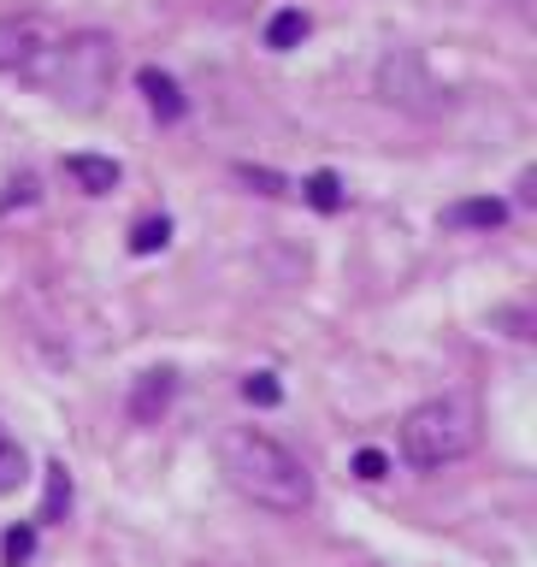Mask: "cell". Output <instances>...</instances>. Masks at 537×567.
I'll return each instance as SVG.
<instances>
[{
  "label": "cell",
  "instance_id": "e0dca14e",
  "mask_svg": "<svg viewBox=\"0 0 537 567\" xmlns=\"http://www.w3.org/2000/svg\"><path fill=\"white\" fill-rule=\"evenodd\" d=\"M354 473H361V478H366V485H379V478L390 473V461H384L379 450H361V455H354Z\"/></svg>",
  "mask_w": 537,
  "mask_h": 567
},
{
  "label": "cell",
  "instance_id": "6da1fadb",
  "mask_svg": "<svg viewBox=\"0 0 537 567\" xmlns=\"http://www.w3.org/2000/svg\"><path fill=\"white\" fill-rule=\"evenodd\" d=\"M219 473L225 485L266 514H301L313 503V473L301 467L290 443H278L260 425H230L219 432Z\"/></svg>",
  "mask_w": 537,
  "mask_h": 567
},
{
  "label": "cell",
  "instance_id": "d6986e66",
  "mask_svg": "<svg viewBox=\"0 0 537 567\" xmlns=\"http://www.w3.org/2000/svg\"><path fill=\"white\" fill-rule=\"evenodd\" d=\"M520 207H537V172H520Z\"/></svg>",
  "mask_w": 537,
  "mask_h": 567
},
{
  "label": "cell",
  "instance_id": "4fadbf2b",
  "mask_svg": "<svg viewBox=\"0 0 537 567\" xmlns=\"http://www.w3.org/2000/svg\"><path fill=\"white\" fill-rule=\"evenodd\" d=\"M301 195H308V207L337 213V207H343V177H337V172H313L308 184H301Z\"/></svg>",
  "mask_w": 537,
  "mask_h": 567
},
{
  "label": "cell",
  "instance_id": "ba28073f",
  "mask_svg": "<svg viewBox=\"0 0 537 567\" xmlns=\"http://www.w3.org/2000/svg\"><path fill=\"white\" fill-rule=\"evenodd\" d=\"M503 219H508V202H496V195H473V202H455L443 213V225L455 230H496Z\"/></svg>",
  "mask_w": 537,
  "mask_h": 567
},
{
  "label": "cell",
  "instance_id": "5bb4252c",
  "mask_svg": "<svg viewBox=\"0 0 537 567\" xmlns=\"http://www.w3.org/2000/svg\"><path fill=\"white\" fill-rule=\"evenodd\" d=\"M30 556H35V526L30 520L7 526V538H0V561H7V567H30Z\"/></svg>",
  "mask_w": 537,
  "mask_h": 567
},
{
  "label": "cell",
  "instance_id": "2e32d148",
  "mask_svg": "<svg viewBox=\"0 0 537 567\" xmlns=\"http://www.w3.org/2000/svg\"><path fill=\"white\" fill-rule=\"evenodd\" d=\"M35 202V177L24 172V177H12V184H7V195H0V213H7V207H30Z\"/></svg>",
  "mask_w": 537,
  "mask_h": 567
},
{
  "label": "cell",
  "instance_id": "7a4b0ae2",
  "mask_svg": "<svg viewBox=\"0 0 537 567\" xmlns=\"http://www.w3.org/2000/svg\"><path fill=\"white\" fill-rule=\"evenodd\" d=\"M24 71L48 89L53 101L78 106V113H95L101 95L113 89L118 42H113L106 30H78V35H65V42H53L48 53H35Z\"/></svg>",
  "mask_w": 537,
  "mask_h": 567
},
{
  "label": "cell",
  "instance_id": "8992f818",
  "mask_svg": "<svg viewBox=\"0 0 537 567\" xmlns=\"http://www.w3.org/2000/svg\"><path fill=\"white\" fill-rule=\"evenodd\" d=\"M136 89H142V95H148V106H154V113L159 118H166V124H177V118H184V89H177V78H172V71H159V65H142L136 71Z\"/></svg>",
  "mask_w": 537,
  "mask_h": 567
},
{
  "label": "cell",
  "instance_id": "7c38bea8",
  "mask_svg": "<svg viewBox=\"0 0 537 567\" xmlns=\"http://www.w3.org/2000/svg\"><path fill=\"white\" fill-rule=\"evenodd\" d=\"M30 478V467H24V450H18V437L0 425V496H12L18 485Z\"/></svg>",
  "mask_w": 537,
  "mask_h": 567
},
{
  "label": "cell",
  "instance_id": "30bf717a",
  "mask_svg": "<svg viewBox=\"0 0 537 567\" xmlns=\"http://www.w3.org/2000/svg\"><path fill=\"white\" fill-rule=\"evenodd\" d=\"M71 514V473H65V461H48V496H42V514L35 520L53 526V520H65Z\"/></svg>",
  "mask_w": 537,
  "mask_h": 567
},
{
  "label": "cell",
  "instance_id": "5b68a950",
  "mask_svg": "<svg viewBox=\"0 0 537 567\" xmlns=\"http://www.w3.org/2000/svg\"><path fill=\"white\" fill-rule=\"evenodd\" d=\"M42 53V24L35 18H0V71H24Z\"/></svg>",
  "mask_w": 537,
  "mask_h": 567
},
{
  "label": "cell",
  "instance_id": "9a60e30c",
  "mask_svg": "<svg viewBox=\"0 0 537 567\" xmlns=\"http://www.w3.org/2000/svg\"><path fill=\"white\" fill-rule=\"evenodd\" d=\"M242 396L255 402V408H278V402H283L278 372H248V379H242Z\"/></svg>",
  "mask_w": 537,
  "mask_h": 567
},
{
  "label": "cell",
  "instance_id": "9c48e42d",
  "mask_svg": "<svg viewBox=\"0 0 537 567\" xmlns=\"http://www.w3.org/2000/svg\"><path fill=\"white\" fill-rule=\"evenodd\" d=\"M313 24H308V12L301 7H283V12H272V24H266V48L272 53H290V48H301V35H308Z\"/></svg>",
  "mask_w": 537,
  "mask_h": 567
},
{
  "label": "cell",
  "instance_id": "3957f363",
  "mask_svg": "<svg viewBox=\"0 0 537 567\" xmlns=\"http://www.w3.org/2000/svg\"><path fill=\"white\" fill-rule=\"evenodd\" d=\"M473 443H478V414L467 396H432V402L407 408V420H402V461L420 473H437L450 461L473 455Z\"/></svg>",
  "mask_w": 537,
  "mask_h": 567
},
{
  "label": "cell",
  "instance_id": "52a82bcc",
  "mask_svg": "<svg viewBox=\"0 0 537 567\" xmlns=\"http://www.w3.org/2000/svg\"><path fill=\"white\" fill-rule=\"evenodd\" d=\"M65 177L78 184L83 195H113L118 189V159H101V154H65Z\"/></svg>",
  "mask_w": 537,
  "mask_h": 567
},
{
  "label": "cell",
  "instance_id": "8fae6325",
  "mask_svg": "<svg viewBox=\"0 0 537 567\" xmlns=\"http://www.w3.org/2000/svg\"><path fill=\"white\" fill-rule=\"evenodd\" d=\"M166 243H172V219H166V213H148V219L131 225V255H159Z\"/></svg>",
  "mask_w": 537,
  "mask_h": 567
},
{
  "label": "cell",
  "instance_id": "277c9868",
  "mask_svg": "<svg viewBox=\"0 0 537 567\" xmlns=\"http://www.w3.org/2000/svg\"><path fill=\"white\" fill-rule=\"evenodd\" d=\"M172 396H177V372H172V367L142 372L136 390H131V420H136V425H154V420L172 408Z\"/></svg>",
  "mask_w": 537,
  "mask_h": 567
},
{
  "label": "cell",
  "instance_id": "ac0fdd59",
  "mask_svg": "<svg viewBox=\"0 0 537 567\" xmlns=\"http://www.w3.org/2000/svg\"><path fill=\"white\" fill-rule=\"evenodd\" d=\"M248 184H260V195H283V177H272V172H255V166H237Z\"/></svg>",
  "mask_w": 537,
  "mask_h": 567
}]
</instances>
